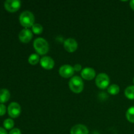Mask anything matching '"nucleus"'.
Wrapping results in <instances>:
<instances>
[{
    "instance_id": "nucleus-1",
    "label": "nucleus",
    "mask_w": 134,
    "mask_h": 134,
    "mask_svg": "<svg viewBox=\"0 0 134 134\" xmlns=\"http://www.w3.org/2000/svg\"><path fill=\"white\" fill-rule=\"evenodd\" d=\"M19 21L20 24L25 28H29L32 27L35 22V17L34 14L29 10L22 12L19 17Z\"/></svg>"
},
{
    "instance_id": "nucleus-2",
    "label": "nucleus",
    "mask_w": 134,
    "mask_h": 134,
    "mask_svg": "<svg viewBox=\"0 0 134 134\" xmlns=\"http://www.w3.org/2000/svg\"><path fill=\"white\" fill-rule=\"evenodd\" d=\"M35 51L40 55H44L49 51V44L48 42L43 38H37L34 42Z\"/></svg>"
},
{
    "instance_id": "nucleus-3",
    "label": "nucleus",
    "mask_w": 134,
    "mask_h": 134,
    "mask_svg": "<svg viewBox=\"0 0 134 134\" xmlns=\"http://www.w3.org/2000/svg\"><path fill=\"white\" fill-rule=\"evenodd\" d=\"M69 86L73 92L79 94L84 89L83 81L79 76H74L69 80Z\"/></svg>"
},
{
    "instance_id": "nucleus-4",
    "label": "nucleus",
    "mask_w": 134,
    "mask_h": 134,
    "mask_svg": "<svg viewBox=\"0 0 134 134\" xmlns=\"http://www.w3.org/2000/svg\"><path fill=\"white\" fill-rule=\"evenodd\" d=\"M109 77L106 73H99L96 79V85L100 89L107 88L109 85Z\"/></svg>"
},
{
    "instance_id": "nucleus-5",
    "label": "nucleus",
    "mask_w": 134,
    "mask_h": 134,
    "mask_svg": "<svg viewBox=\"0 0 134 134\" xmlns=\"http://www.w3.org/2000/svg\"><path fill=\"white\" fill-rule=\"evenodd\" d=\"M4 6L7 11L14 13L20 8L21 2L18 0H7L4 3Z\"/></svg>"
},
{
    "instance_id": "nucleus-6",
    "label": "nucleus",
    "mask_w": 134,
    "mask_h": 134,
    "mask_svg": "<svg viewBox=\"0 0 134 134\" xmlns=\"http://www.w3.org/2000/svg\"><path fill=\"white\" fill-rule=\"evenodd\" d=\"M8 114L11 118H17L21 113V107L16 102H12L8 106Z\"/></svg>"
},
{
    "instance_id": "nucleus-7",
    "label": "nucleus",
    "mask_w": 134,
    "mask_h": 134,
    "mask_svg": "<svg viewBox=\"0 0 134 134\" xmlns=\"http://www.w3.org/2000/svg\"><path fill=\"white\" fill-rule=\"evenodd\" d=\"M74 73L75 70L73 67L71 66L70 65H64L60 67L59 69V73L60 76L65 79L73 77Z\"/></svg>"
},
{
    "instance_id": "nucleus-8",
    "label": "nucleus",
    "mask_w": 134,
    "mask_h": 134,
    "mask_svg": "<svg viewBox=\"0 0 134 134\" xmlns=\"http://www.w3.org/2000/svg\"><path fill=\"white\" fill-rule=\"evenodd\" d=\"M64 47L65 51L71 53V52H74L77 51V48H78V44L75 39H73V38H69L64 41Z\"/></svg>"
},
{
    "instance_id": "nucleus-9",
    "label": "nucleus",
    "mask_w": 134,
    "mask_h": 134,
    "mask_svg": "<svg viewBox=\"0 0 134 134\" xmlns=\"http://www.w3.org/2000/svg\"><path fill=\"white\" fill-rule=\"evenodd\" d=\"M33 37V33L29 29H23L18 35V38L22 43H27L31 40Z\"/></svg>"
},
{
    "instance_id": "nucleus-10",
    "label": "nucleus",
    "mask_w": 134,
    "mask_h": 134,
    "mask_svg": "<svg viewBox=\"0 0 134 134\" xmlns=\"http://www.w3.org/2000/svg\"><path fill=\"white\" fill-rule=\"evenodd\" d=\"M40 64L43 69L51 70L54 67V61L50 56H43L40 60Z\"/></svg>"
},
{
    "instance_id": "nucleus-11",
    "label": "nucleus",
    "mask_w": 134,
    "mask_h": 134,
    "mask_svg": "<svg viewBox=\"0 0 134 134\" xmlns=\"http://www.w3.org/2000/svg\"><path fill=\"white\" fill-rule=\"evenodd\" d=\"M81 77L87 81H91L96 77V71L92 68H85L81 71Z\"/></svg>"
},
{
    "instance_id": "nucleus-12",
    "label": "nucleus",
    "mask_w": 134,
    "mask_h": 134,
    "mask_svg": "<svg viewBox=\"0 0 134 134\" xmlns=\"http://www.w3.org/2000/svg\"><path fill=\"white\" fill-rule=\"evenodd\" d=\"M71 134H88V130L83 124H77L72 127Z\"/></svg>"
},
{
    "instance_id": "nucleus-13",
    "label": "nucleus",
    "mask_w": 134,
    "mask_h": 134,
    "mask_svg": "<svg viewBox=\"0 0 134 134\" xmlns=\"http://www.w3.org/2000/svg\"><path fill=\"white\" fill-rule=\"evenodd\" d=\"M10 97V92L6 88L0 89V103H3L8 102Z\"/></svg>"
},
{
    "instance_id": "nucleus-14",
    "label": "nucleus",
    "mask_w": 134,
    "mask_h": 134,
    "mask_svg": "<svg viewBox=\"0 0 134 134\" xmlns=\"http://www.w3.org/2000/svg\"><path fill=\"white\" fill-rule=\"evenodd\" d=\"M124 95L128 99L133 100L134 99V86H130L124 90Z\"/></svg>"
},
{
    "instance_id": "nucleus-15",
    "label": "nucleus",
    "mask_w": 134,
    "mask_h": 134,
    "mask_svg": "<svg viewBox=\"0 0 134 134\" xmlns=\"http://www.w3.org/2000/svg\"><path fill=\"white\" fill-rule=\"evenodd\" d=\"M107 92L109 94L112 96L117 95L120 92V87L118 86L116 84H113V85H110L107 88Z\"/></svg>"
},
{
    "instance_id": "nucleus-16",
    "label": "nucleus",
    "mask_w": 134,
    "mask_h": 134,
    "mask_svg": "<svg viewBox=\"0 0 134 134\" xmlns=\"http://www.w3.org/2000/svg\"><path fill=\"white\" fill-rule=\"evenodd\" d=\"M126 119L130 122L134 123V106L131 107L127 110L126 113Z\"/></svg>"
},
{
    "instance_id": "nucleus-17",
    "label": "nucleus",
    "mask_w": 134,
    "mask_h": 134,
    "mask_svg": "<svg viewBox=\"0 0 134 134\" xmlns=\"http://www.w3.org/2000/svg\"><path fill=\"white\" fill-rule=\"evenodd\" d=\"M39 61H40V58H39V55L37 54H32L28 58V62L31 65H37Z\"/></svg>"
},
{
    "instance_id": "nucleus-18",
    "label": "nucleus",
    "mask_w": 134,
    "mask_h": 134,
    "mask_svg": "<svg viewBox=\"0 0 134 134\" xmlns=\"http://www.w3.org/2000/svg\"><path fill=\"white\" fill-rule=\"evenodd\" d=\"M31 29H32L33 33L36 35H39V34H42L43 31V26L39 24H34V26L31 27Z\"/></svg>"
},
{
    "instance_id": "nucleus-19",
    "label": "nucleus",
    "mask_w": 134,
    "mask_h": 134,
    "mask_svg": "<svg viewBox=\"0 0 134 134\" xmlns=\"http://www.w3.org/2000/svg\"><path fill=\"white\" fill-rule=\"evenodd\" d=\"M14 122L11 119H7L6 120H4L3 126L7 130H10L14 126Z\"/></svg>"
},
{
    "instance_id": "nucleus-20",
    "label": "nucleus",
    "mask_w": 134,
    "mask_h": 134,
    "mask_svg": "<svg viewBox=\"0 0 134 134\" xmlns=\"http://www.w3.org/2000/svg\"><path fill=\"white\" fill-rule=\"evenodd\" d=\"M6 107L3 103H0V116H3L6 113Z\"/></svg>"
},
{
    "instance_id": "nucleus-21",
    "label": "nucleus",
    "mask_w": 134,
    "mask_h": 134,
    "mask_svg": "<svg viewBox=\"0 0 134 134\" xmlns=\"http://www.w3.org/2000/svg\"><path fill=\"white\" fill-rule=\"evenodd\" d=\"M9 134H22V133L18 128H13L10 131Z\"/></svg>"
},
{
    "instance_id": "nucleus-22",
    "label": "nucleus",
    "mask_w": 134,
    "mask_h": 134,
    "mask_svg": "<svg viewBox=\"0 0 134 134\" xmlns=\"http://www.w3.org/2000/svg\"><path fill=\"white\" fill-rule=\"evenodd\" d=\"M73 69H74L75 71H80L82 69V66H81V64H77L74 65Z\"/></svg>"
},
{
    "instance_id": "nucleus-23",
    "label": "nucleus",
    "mask_w": 134,
    "mask_h": 134,
    "mask_svg": "<svg viewBox=\"0 0 134 134\" xmlns=\"http://www.w3.org/2000/svg\"><path fill=\"white\" fill-rule=\"evenodd\" d=\"M0 134H7V132L4 128L0 127Z\"/></svg>"
},
{
    "instance_id": "nucleus-24",
    "label": "nucleus",
    "mask_w": 134,
    "mask_h": 134,
    "mask_svg": "<svg viewBox=\"0 0 134 134\" xmlns=\"http://www.w3.org/2000/svg\"><path fill=\"white\" fill-rule=\"evenodd\" d=\"M130 7L132 8V10H134V0H132L130 2Z\"/></svg>"
},
{
    "instance_id": "nucleus-25",
    "label": "nucleus",
    "mask_w": 134,
    "mask_h": 134,
    "mask_svg": "<svg viewBox=\"0 0 134 134\" xmlns=\"http://www.w3.org/2000/svg\"><path fill=\"white\" fill-rule=\"evenodd\" d=\"M133 84H134V77H133Z\"/></svg>"
}]
</instances>
